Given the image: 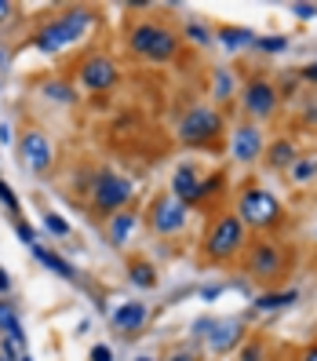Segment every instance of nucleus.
I'll return each mask as SVG.
<instances>
[{"label": "nucleus", "instance_id": "obj_1", "mask_svg": "<svg viewBox=\"0 0 317 361\" xmlns=\"http://www.w3.org/2000/svg\"><path fill=\"white\" fill-rule=\"evenodd\" d=\"M95 26V8H66V11H58L51 15L48 23H40L37 33H33V48L37 51H44V55H58V51H66L70 44H77L80 37H88Z\"/></svg>", "mask_w": 317, "mask_h": 361}, {"label": "nucleus", "instance_id": "obj_2", "mask_svg": "<svg viewBox=\"0 0 317 361\" xmlns=\"http://www.w3.org/2000/svg\"><path fill=\"white\" fill-rule=\"evenodd\" d=\"M248 245V230L244 223L237 219V212H223V216L211 219L204 241H201V259L208 267H226L234 263Z\"/></svg>", "mask_w": 317, "mask_h": 361}, {"label": "nucleus", "instance_id": "obj_3", "mask_svg": "<svg viewBox=\"0 0 317 361\" xmlns=\"http://www.w3.org/2000/svg\"><path fill=\"white\" fill-rule=\"evenodd\" d=\"M128 48L132 55L146 59V62H172L182 48V37L172 30V26H164L157 23V18H142V23H135L128 30Z\"/></svg>", "mask_w": 317, "mask_h": 361}, {"label": "nucleus", "instance_id": "obj_4", "mask_svg": "<svg viewBox=\"0 0 317 361\" xmlns=\"http://www.w3.org/2000/svg\"><path fill=\"white\" fill-rule=\"evenodd\" d=\"M223 132H226V121L216 106H208V102L186 106L175 121V135H179L182 146H211Z\"/></svg>", "mask_w": 317, "mask_h": 361}, {"label": "nucleus", "instance_id": "obj_5", "mask_svg": "<svg viewBox=\"0 0 317 361\" xmlns=\"http://www.w3.org/2000/svg\"><path fill=\"white\" fill-rule=\"evenodd\" d=\"M237 219L244 223V230H259V233H266V230H278L281 226V219H285V208H281V201L270 194V190H263V186H244L241 190V197H237Z\"/></svg>", "mask_w": 317, "mask_h": 361}, {"label": "nucleus", "instance_id": "obj_6", "mask_svg": "<svg viewBox=\"0 0 317 361\" xmlns=\"http://www.w3.org/2000/svg\"><path fill=\"white\" fill-rule=\"evenodd\" d=\"M135 197V186L128 176H120L117 168H99L92 179V212L95 216H117L128 208V201Z\"/></svg>", "mask_w": 317, "mask_h": 361}, {"label": "nucleus", "instance_id": "obj_7", "mask_svg": "<svg viewBox=\"0 0 317 361\" xmlns=\"http://www.w3.org/2000/svg\"><path fill=\"white\" fill-rule=\"evenodd\" d=\"M244 274L251 281H278L281 274L288 270L292 256L281 241H270V238H259V241H248L244 245Z\"/></svg>", "mask_w": 317, "mask_h": 361}, {"label": "nucleus", "instance_id": "obj_8", "mask_svg": "<svg viewBox=\"0 0 317 361\" xmlns=\"http://www.w3.org/2000/svg\"><path fill=\"white\" fill-rule=\"evenodd\" d=\"M278 106H281V92H278V84H273L270 77L256 73V77L244 80V88H241V110H244V117L251 124L270 121L273 114H278Z\"/></svg>", "mask_w": 317, "mask_h": 361}, {"label": "nucleus", "instance_id": "obj_9", "mask_svg": "<svg viewBox=\"0 0 317 361\" xmlns=\"http://www.w3.org/2000/svg\"><path fill=\"white\" fill-rule=\"evenodd\" d=\"M216 186H223V176L204 179L194 161H182L172 172V190H168V194H175L186 208H194V204H204L211 194H216Z\"/></svg>", "mask_w": 317, "mask_h": 361}, {"label": "nucleus", "instance_id": "obj_10", "mask_svg": "<svg viewBox=\"0 0 317 361\" xmlns=\"http://www.w3.org/2000/svg\"><path fill=\"white\" fill-rule=\"evenodd\" d=\"M146 226H150L157 238H175L189 226V208L175 197V194H157L146 208Z\"/></svg>", "mask_w": 317, "mask_h": 361}, {"label": "nucleus", "instance_id": "obj_11", "mask_svg": "<svg viewBox=\"0 0 317 361\" xmlns=\"http://www.w3.org/2000/svg\"><path fill=\"white\" fill-rule=\"evenodd\" d=\"M117 80H120V66H117L110 55L92 51V55L80 59V66H77V84H80V88L88 92V95H102V92L117 88Z\"/></svg>", "mask_w": 317, "mask_h": 361}, {"label": "nucleus", "instance_id": "obj_12", "mask_svg": "<svg viewBox=\"0 0 317 361\" xmlns=\"http://www.w3.org/2000/svg\"><path fill=\"white\" fill-rule=\"evenodd\" d=\"M18 161H23L26 172L33 176H48L55 168V146L44 132H23L18 139Z\"/></svg>", "mask_w": 317, "mask_h": 361}, {"label": "nucleus", "instance_id": "obj_13", "mask_svg": "<svg viewBox=\"0 0 317 361\" xmlns=\"http://www.w3.org/2000/svg\"><path fill=\"white\" fill-rule=\"evenodd\" d=\"M230 154H234L237 164H256V161H263V154H266V135H263L259 124H251V121L237 124V128L230 132Z\"/></svg>", "mask_w": 317, "mask_h": 361}, {"label": "nucleus", "instance_id": "obj_14", "mask_svg": "<svg viewBox=\"0 0 317 361\" xmlns=\"http://www.w3.org/2000/svg\"><path fill=\"white\" fill-rule=\"evenodd\" d=\"M197 332H204V343L216 354H230L234 347H241L244 322H237V317H219V322H201Z\"/></svg>", "mask_w": 317, "mask_h": 361}, {"label": "nucleus", "instance_id": "obj_15", "mask_svg": "<svg viewBox=\"0 0 317 361\" xmlns=\"http://www.w3.org/2000/svg\"><path fill=\"white\" fill-rule=\"evenodd\" d=\"M146 325H150V307L139 303V300L120 303V307L110 314V329H113V332H120L124 339H135Z\"/></svg>", "mask_w": 317, "mask_h": 361}, {"label": "nucleus", "instance_id": "obj_16", "mask_svg": "<svg viewBox=\"0 0 317 361\" xmlns=\"http://www.w3.org/2000/svg\"><path fill=\"white\" fill-rule=\"evenodd\" d=\"M30 252H33V259H37L40 267H44V270H51V274H55V278H62V281H70V285H77V281H80V274H77V267H73L70 259H62V256H58L55 248H48V245H33Z\"/></svg>", "mask_w": 317, "mask_h": 361}, {"label": "nucleus", "instance_id": "obj_17", "mask_svg": "<svg viewBox=\"0 0 317 361\" xmlns=\"http://www.w3.org/2000/svg\"><path fill=\"white\" fill-rule=\"evenodd\" d=\"M295 157H299V146H295L288 135L266 142V154H263L266 168H273V172H288V168L295 164Z\"/></svg>", "mask_w": 317, "mask_h": 361}, {"label": "nucleus", "instance_id": "obj_18", "mask_svg": "<svg viewBox=\"0 0 317 361\" xmlns=\"http://www.w3.org/2000/svg\"><path fill=\"white\" fill-rule=\"evenodd\" d=\"M139 226V216H135V212H128V208H124V212H117V216H110V219H106V238H110V245H128V238H132V230Z\"/></svg>", "mask_w": 317, "mask_h": 361}, {"label": "nucleus", "instance_id": "obj_19", "mask_svg": "<svg viewBox=\"0 0 317 361\" xmlns=\"http://www.w3.org/2000/svg\"><path fill=\"white\" fill-rule=\"evenodd\" d=\"M295 303H299V292H295V288H273V292H259L256 300H251V307H256L259 314L285 310V307H295Z\"/></svg>", "mask_w": 317, "mask_h": 361}, {"label": "nucleus", "instance_id": "obj_20", "mask_svg": "<svg viewBox=\"0 0 317 361\" xmlns=\"http://www.w3.org/2000/svg\"><path fill=\"white\" fill-rule=\"evenodd\" d=\"M0 336H8V339H15V343L26 347V325H23L18 307L11 300H0Z\"/></svg>", "mask_w": 317, "mask_h": 361}, {"label": "nucleus", "instance_id": "obj_21", "mask_svg": "<svg viewBox=\"0 0 317 361\" xmlns=\"http://www.w3.org/2000/svg\"><path fill=\"white\" fill-rule=\"evenodd\" d=\"M40 95H44L48 102H58V106H73L77 102V88H73L70 80H62V77L40 80Z\"/></svg>", "mask_w": 317, "mask_h": 361}, {"label": "nucleus", "instance_id": "obj_22", "mask_svg": "<svg viewBox=\"0 0 317 361\" xmlns=\"http://www.w3.org/2000/svg\"><path fill=\"white\" fill-rule=\"evenodd\" d=\"M216 40L226 48V51H241L248 44H256V33L244 30V26H219L216 30Z\"/></svg>", "mask_w": 317, "mask_h": 361}, {"label": "nucleus", "instance_id": "obj_23", "mask_svg": "<svg viewBox=\"0 0 317 361\" xmlns=\"http://www.w3.org/2000/svg\"><path fill=\"white\" fill-rule=\"evenodd\" d=\"M128 278H132L135 288H146V292H154V288L161 285V281H157V267L146 263L142 256H135V259L128 263Z\"/></svg>", "mask_w": 317, "mask_h": 361}, {"label": "nucleus", "instance_id": "obj_24", "mask_svg": "<svg viewBox=\"0 0 317 361\" xmlns=\"http://www.w3.org/2000/svg\"><path fill=\"white\" fill-rule=\"evenodd\" d=\"M288 176H292V183H295V186H306V183H313V179H317V150H310V154H299V157H295V164L288 168Z\"/></svg>", "mask_w": 317, "mask_h": 361}, {"label": "nucleus", "instance_id": "obj_25", "mask_svg": "<svg viewBox=\"0 0 317 361\" xmlns=\"http://www.w3.org/2000/svg\"><path fill=\"white\" fill-rule=\"evenodd\" d=\"M251 48H259L263 55H285V51H288V37L266 33V37H256V44H251Z\"/></svg>", "mask_w": 317, "mask_h": 361}, {"label": "nucleus", "instance_id": "obj_26", "mask_svg": "<svg viewBox=\"0 0 317 361\" xmlns=\"http://www.w3.org/2000/svg\"><path fill=\"white\" fill-rule=\"evenodd\" d=\"M186 37L194 40L197 48H208L211 40H216V33H211V30H208V26L201 23V18H189V23H186Z\"/></svg>", "mask_w": 317, "mask_h": 361}, {"label": "nucleus", "instance_id": "obj_27", "mask_svg": "<svg viewBox=\"0 0 317 361\" xmlns=\"http://www.w3.org/2000/svg\"><path fill=\"white\" fill-rule=\"evenodd\" d=\"M0 204L11 212V219H23V201L15 197V190H11L8 179H0Z\"/></svg>", "mask_w": 317, "mask_h": 361}, {"label": "nucleus", "instance_id": "obj_28", "mask_svg": "<svg viewBox=\"0 0 317 361\" xmlns=\"http://www.w3.org/2000/svg\"><path fill=\"white\" fill-rule=\"evenodd\" d=\"M230 95H234V73L216 70V102H226Z\"/></svg>", "mask_w": 317, "mask_h": 361}, {"label": "nucleus", "instance_id": "obj_29", "mask_svg": "<svg viewBox=\"0 0 317 361\" xmlns=\"http://www.w3.org/2000/svg\"><path fill=\"white\" fill-rule=\"evenodd\" d=\"M44 230H48V233H55V238H70V233H73V226H70L66 219H62L58 212H48V216H44Z\"/></svg>", "mask_w": 317, "mask_h": 361}, {"label": "nucleus", "instance_id": "obj_30", "mask_svg": "<svg viewBox=\"0 0 317 361\" xmlns=\"http://www.w3.org/2000/svg\"><path fill=\"white\" fill-rule=\"evenodd\" d=\"M15 233H18V241H23V245H30V248L37 245V230L26 219H15Z\"/></svg>", "mask_w": 317, "mask_h": 361}, {"label": "nucleus", "instance_id": "obj_31", "mask_svg": "<svg viewBox=\"0 0 317 361\" xmlns=\"http://www.w3.org/2000/svg\"><path fill=\"white\" fill-rule=\"evenodd\" d=\"M292 15L303 18V23H310V18H317V4H299V0H295V4H292Z\"/></svg>", "mask_w": 317, "mask_h": 361}, {"label": "nucleus", "instance_id": "obj_32", "mask_svg": "<svg viewBox=\"0 0 317 361\" xmlns=\"http://www.w3.org/2000/svg\"><path fill=\"white\" fill-rule=\"evenodd\" d=\"M92 361H113V350L106 347V343H95L92 347Z\"/></svg>", "mask_w": 317, "mask_h": 361}, {"label": "nucleus", "instance_id": "obj_33", "mask_svg": "<svg viewBox=\"0 0 317 361\" xmlns=\"http://www.w3.org/2000/svg\"><path fill=\"white\" fill-rule=\"evenodd\" d=\"M241 361H263V347H259V343L244 347V350H241Z\"/></svg>", "mask_w": 317, "mask_h": 361}, {"label": "nucleus", "instance_id": "obj_34", "mask_svg": "<svg viewBox=\"0 0 317 361\" xmlns=\"http://www.w3.org/2000/svg\"><path fill=\"white\" fill-rule=\"evenodd\" d=\"M8 295H11V274L0 267V300H8Z\"/></svg>", "mask_w": 317, "mask_h": 361}, {"label": "nucleus", "instance_id": "obj_35", "mask_svg": "<svg viewBox=\"0 0 317 361\" xmlns=\"http://www.w3.org/2000/svg\"><path fill=\"white\" fill-rule=\"evenodd\" d=\"M299 77H303L306 84H317V59H313V62H306V66L299 70Z\"/></svg>", "mask_w": 317, "mask_h": 361}, {"label": "nucleus", "instance_id": "obj_36", "mask_svg": "<svg viewBox=\"0 0 317 361\" xmlns=\"http://www.w3.org/2000/svg\"><path fill=\"white\" fill-rule=\"evenodd\" d=\"M11 15H15V4L11 0H0V23H8Z\"/></svg>", "mask_w": 317, "mask_h": 361}, {"label": "nucleus", "instance_id": "obj_37", "mask_svg": "<svg viewBox=\"0 0 317 361\" xmlns=\"http://www.w3.org/2000/svg\"><path fill=\"white\" fill-rule=\"evenodd\" d=\"M299 361H317V343H306L303 354H299Z\"/></svg>", "mask_w": 317, "mask_h": 361}, {"label": "nucleus", "instance_id": "obj_38", "mask_svg": "<svg viewBox=\"0 0 317 361\" xmlns=\"http://www.w3.org/2000/svg\"><path fill=\"white\" fill-rule=\"evenodd\" d=\"M219 292H223V288H201V300H204V303H216Z\"/></svg>", "mask_w": 317, "mask_h": 361}, {"label": "nucleus", "instance_id": "obj_39", "mask_svg": "<svg viewBox=\"0 0 317 361\" xmlns=\"http://www.w3.org/2000/svg\"><path fill=\"white\" fill-rule=\"evenodd\" d=\"M0 142H4V146L11 142V124H0Z\"/></svg>", "mask_w": 317, "mask_h": 361}, {"label": "nucleus", "instance_id": "obj_40", "mask_svg": "<svg viewBox=\"0 0 317 361\" xmlns=\"http://www.w3.org/2000/svg\"><path fill=\"white\" fill-rule=\"evenodd\" d=\"M4 66H8V48L0 44V70H4Z\"/></svg>", "mask_w": 317, "mask_h": 361}, {"label": "nucleus", "instance_id": "obj_41", "mask_svg": "<svg viewBox=\"0 0 317 361\" xmlns=\"http://www.w3.org/2000/svg\"><path fill=\"white\" fill-rule=\"evenodd\" d=\"M172 361H194V354H186V350H182V354H172Z\"/></svg>", "mask_w": 317, "mask_h": 361}, {"label": "nucleus", "instance_id": "obj_42", "mask_svg": "<svg viewBox=\"0 0 317 361\" xmlns=\"http://www.w3.org/2000/svg\"><path fill=\"white\" fill-rule=\"evenodd\" d=\"M18 361H33V354H30V350H26V354H23V357H18Z\"/></svg>", "mask_w": 317, "mask_h": 361}, {"label": "nucleus", "instance_id": "obj_43", "mask_svg": "<svg viewBox=\"0 0 317 361\" xmlns=\"http://www.w3.org/2000/svg\"><path fill=\"white\" fill-rule=\"evenodd\" d=\"M135 361H154V357H150V354H142V357H135Z\"/></svg>", "mask_w": 317, "mask_h": 361}, {"label": "nucleus", "instance_id": "obj_44", "mask_svg": "<svg viewBox=\"0 0 317 361\" xmlns=\"http://www.w3.org/2000/svg\"><path fill=\"white\" fill-rule=\"evenodd\" d=\"M0 361H8V357H4V354H0Z\"/></svg>", "mask_w": 317, "mask_h": 361}]
</instances>
